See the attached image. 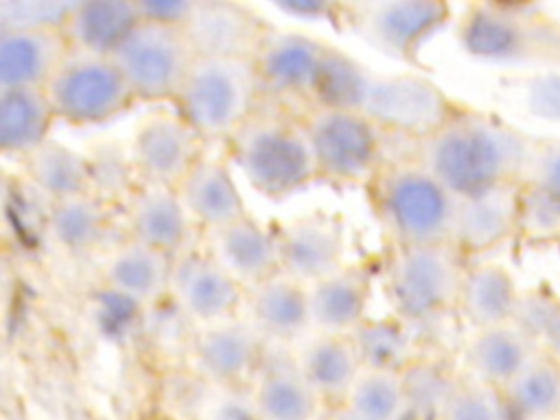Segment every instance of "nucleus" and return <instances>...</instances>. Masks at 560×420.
<instances>
[{
  "label": "nucleus",
  "mask_w": 560,
  "mask_h": 420,
  "mask_svg": "<svg viewBox=\"0 0 560 420\" xmlns=\"http://www.w3.org/2000/svg\"><path fill=\"white\" fill-rule=\"evenodd\" d=\"M534 136L499 116L457 107L435 131L413 142L411 158L457 197L521 184Z\"/></svg>",
  "instance_id": "nucleus-1"
},
{
  "label": "nucleus",
  "mask_w": 560,
  "mask_h": 420,
  "mask_svg": "<svg viewBox=\"0 0 560 420\" xmlns=\"http://www.w3.org/2000/svg\"><path fill=\"white\" fill-rule=\"evenodd\" d=\"M315 105L346 107L368 116L387 136L411 142L435 131L457 105L422 74H378L330 46Z\"/></svg>",
  "instance_id": "nucleus-2"
},
{
  "label": "nucleus",
  "mask_w": 560,
  "mask_h": 420,
  "mask_svg": "<svg viewBox=\"0 0 560 420\" xmlns=\"http://www.w3.org/2000/svg\"><path fill=\"white\" fill-rule=\"evenodd\" d=\"M370 199L394 247L451 245L457 195L418 160L385 164L370 182Z\"/></svg>",
  "instance_id": "nucleus-3"
},
{
  "label": "nucleus",
  "mask_w": 560,
  "mask_h": 420,
  "mask_svg": "<svg viewBox=\"0 0 560 420\" xmlns=\"http://www.w3.org/2000/svg\"><path fill=\"white\" fill-rule=\"evenodd\" d=\"M225 142L245 179L265 197L282 199L319 179L302 116L260 105Z\"/></svg>",
  "instance_id": "nucleus-4"
},
{
  "label": "nucleus",
  "mask_w": 560,
  "mask_h": 420,
  "mask_svg": "<svg viewBox=\"0 0 560 420\" xmlns=\"http://www.w3.org/2000/svg\"><path fill=\"white\" fill-rule=\"evenodd\" d=\"M462 48L486 61L560 66V18L532 2H475L459 20Z\"/></svg>",
  "instance_id": "nucleus-5"
},
{
  "label": "nucleus",
  "mask_w": 560,
  "mask_h": 420,
  "mask_svg": "<svg viewBox=\"0 0 560 420\" xmlns=\"http://www.w3.org/2000/svg\"><path fill=\"white\" fill-rule=\"evenodd\" d=\"M173 103L206 142L228 140L262 105L254 61L195 57Z\"/></svg>",
  "instance_id": "nucleus-6"
},
{
  "label": "nucleus",
  "mask_w": 560,
  "mask_h": 420,
  "mask_svg": "<svg viewBox=\"0 0 560 420\" xmlns=\"http://www.w3.org/2000/svg\"><path fill=\"white\" fill-rule=\"evenodd\" d=\"M466 267L453 245L394 247L383 280L392 313L418 328L457 311Z\"/></svg>",
  "instance_id": "nucleus-7"
},
{
  "label": "nucleus",
  "mask_w": 560,
  "mask_h": 420,
  "mask_svg": "<svg viewBox=\"0 0 560 420\" xmlns=\"http://www.w3.org/2000/svg\"><path fill=\"white\" fill-rule=\"evenodd\" d=\"M319 179L335 184L372 182L383 164V129L346 107L311 105L302 114Z\"/></svg>",
  "instance_id": "nucleus-8"
},
{
  "label": "nucleus",
  "mask_w": 560,
  "mask_h": 420,
  "mask_svg": "<svg viewBox=\"0 0 560 420\" xmlns=\"http://www.w3.org/2000/svg\"><path fill=\"white\" fill-rule=\"evenodd\" d=\"M55 118L68 125H101L131 107L133 92L112 57L70 50L44 88Z\"/></svg>",
  "instance_id": "nucleus-9"
},
{
  "label": "nucleus",
  "mask_w": 560,
  "mask_h": 420,
  "mask_svg": "<svg viewBox=\"0 0 560 420\" xmlns=\"http://www.w3.org/2000/svg\"><path fill=\"white\" fill-rule=\"evenodd\" d=\"M451 18L440 0H359L341 9L348 28L374 50L416 63L418 52Z\"/></svg>",
  "instance_id": "nucleus-10"
},
{
  "label": "nucleus",
  "mask_w": 560,
  "mask_h": 420,
  "mask_svg": "<svg viewBox=\"0 0 560 420\" xmlns=\"http://www.w3.org/2000/svg\"><path fill=\"white\" fill-rule=\"evenodd\" d=\"M195 50L182 26L142 20L112 55L136 101H175Z\"/></svg>",
  "instance_id": "nucleus-11"
},
{
  "label": "nucleus",
  "mask_w": 560,
  "mask_h": 420,
  "mask_svg": "<svg viewBox=\"0 0 560 420\" xmlns=\"http://www.w3.org/2000/svg\"><path fill=\"white\" fill-rule=\"evenodd\" d=\"M330 44L298 31L271 28L252 57L262 103L315 105Z\"/></svg>",
  "instance_id": "nucleus-12"
},
{
  "label": "nucleus",
  "mask_w": 560,
  "mask_h": 420,
  "mask_svg": "<svg viewBox=\"0 0 560 420\" xmlns=\"http://www.w3.org/2000/svg\"><path fill=\"white\" fill-rule=\"evenodd\" d=\"M206 140L177 114L155 112L131 136L129 158L138 184L175 188L206 155Z\"/></svg>",
  "instance_id": "nucleus-13"
},
{
  "label": "nucleus",
  "mask_w": 560,
  "mask_h": 420,
  "mask_svg": "<svg viewBox=\"0 0 560 420\" xmlns=\"http://www.w3.org/2000/svg\"><path fill=\"white\" fill-rule=\"evenodd\" d=\"M168 298L197 328L238 315L245 287L232 278L208 249H184L173 258Z\"/></svg>",
  "instance_id": "nucleus-14"
},
{
  "label": "nucleus",
  "mask_w": 560,
  "mask_h": 420,
  "mask_svg": "<svg viewBox=\"0 0 560 420\" xmlns=\"http://www.w3.org/2000/svg\"><path fill=\"white\" fill-rule=\"evenodd\" d=\"M273 26L232 0H195L182 26L197 57L252 59Z\"/></svg>",
  "instance_id": "nucleus-15"
},
{
  "label": "nucleus",
  "mask_w": 560,
  "mask_h": 420,
  "mask_svg": "<svg viewBox=\"0 0 560 420\" xmlns=\"http://www.w3.org/2000/svg\"><path fill=\"white\" fill-rule=\"evenodd\" d=\"M276 238L280 271L302 284H311L346 265L343 223L332 214L313 212L291 219L276 230Z\"/></svg>",
  "instance_id": "nucleus-16"
},
{
  "label": "nucleus",
  "mask_w": 560,
  "mask_h": 420,
  "mask_svg": "<svg viewBox=\"0 0 560 420\" xmlns=\"http://www.w3.org/2000/svg\"><path fill=\"white\" fill-rule=\"evenodd\" d=\"M518 217L521 184L457 197L451 245L468 260L488 254L518 236Z\"/></svg>",
  "instance_id": "nucleus-17"
},
{
  "label": "nucleus",
  "mask_w": 560,
  "mask_h": 420,
  "mask_svg": "<svg viewBox=\"0 0 560 420\" xmlns=\"http://www.w3.org/2000/svg\"><path fill=\"white\" fill-rule=\"evenodd\" d=\"M269 343L243 315L199 326L192 339V361L212 381L234 383L258 372Z\"/></svg>",
  "instance_id": "nucleus-18"
},
{
  "label": "nucleus",
  "mask_w": 560,
  "mask_h": 420,
  "mask_svg": "<svg viewBox=\"0 0 560 420\" xmlns=\"http://www.w3.org/2000/svg\"><path fill=\"white\" fill-rule=\"evenodd\" d=\"M125 238L155 247L168 256L188 249L192 221L175 188L138 184L122 203Z\"/></svg>",
  "instance_id": "nucleus-19"
},
{
  "label": "nucleus",
  "mask_w": 560,
  "mask_h": 420,
  "mask_svg": "<svg viewBox=\"0 0 560 420\" xmlns=\"http://www.w3.org/2000/svg\"><path fill=\"white\" fill-rule=\"evenodd\" d=\"M241 313L256 326L269 346L293 348L311 332L306 284L282 271L245 289Z\"/></svg>",
  "instance_id": "nucleus-20"
},
{
  "label": "nucleus",
  "mask_w": 560,
  "mask_h": 420,
  "mask_svg": "<svg viewBox=\"0 0 560 420\" xmlns=\"http://www.w3.org/2000/svg\"><path fill=\"white\" fill-rule=\"evenodd\" d=\"M206 249L245 289L280 271L276 230L265 228L252 214L208 232Z\"/></svg>",
  "instance_id": "nucleus-21"
},
{
  "label": "nucleus",
  "mask_w": 560,
  "mask_h": 420,
  "mask_svg": "<svg viewBox=\"0 0 560 420\" xmlns=\"http://www.w3.org/2000/svg\"><path fill=\"white\" fill-rule=\"evenodd\" d=\"M370 295L372 278L363 265H341L306 284L311 330L350 335L368 319Z\"/></svg>",
  "instance_id": "nucleus-22"
},
{
  "label": "nucleus",
  "mask_w": 560,
  "mask_h": 420,
  "mask_svg": "<svg viewBox=\"0 0 560 420\" xmlns=\"http://www.w3.org/2000/svg\"><path fill=\"white\" fill-rule=\"evenodd\" d=\"M538 352L540 343L510 319L472 330L464 343V365L472 381L503 389Z\"/></svg>",
  "instance_id": "nucleus-23"
},
{
  "label": "nucleus",
  "mask_w": 560,
  "mask_h": 420,
  "mask_svg": "<svg viewBox=\"0 0 560 420\" xmlns=\"http://www.w3.org/2000/svg\"><path fill=\"white\" fill-rule=\"evenodd\" d=\"M171 271L173 256L122 236L109 249L101 280L114 295L147 306L168 298Z\"/></svg>",
  "instance_id": "nucleus-24"
},
{
  "label": "nucleus",
  "mask_w": 560,
  "mask_h": 420,
  "mask_svg": "<svg viewBox=\"0 0 560 420\" xmlns=\"http://www.w3.org/2000/svg\"><path fill=\"white\" fill-rule=\"evenodd\" d=\"M68 52L61 28L0 31V88H46Z\"/></svg>",
  "instance_id": "nucleus-25"
},
{
  "label": "nucleus",
  "mask_w": 560,
  "mask_h": 420,
  "mask_svg": "<svg viewBox=\"0 0 560 420\" xmlns=\"http://www.w3.org/2000/svg\"><path fill=\"white\" fill-rule=\"evenodd\" d=\"M175 190L192 225H199L206 232L249 214L228 164L217 158L203 155Z\"/></svg>",
  "instance_id": "nucleus-26"
},
{
  "label": "nucleus",
  "mask_w": 560,
  "mask_h": 420,
  "mask_svg": "<svg viewBox=\"0 0 560 420\" xmlns=\"http://www.w3.org/2000/svg\"><path fill=\"white\" fill-rule=\"evenodd\" d=\"M256 374V402L265 420L311 418L317 394L302 374L293 348L269 346Z\"/></svg>",
  "instance_id": "nucleus-27"
},
{
  "label": "nucleus",
  "mask_w": 560,
  "mask_h": 420,
  "mask_svg": "<svg viewBox=\"0 0 560 420\" xmlns=\"http://www.w3.org/2000/svg\"><path fill=\"white\" fill-rule=\"evenodd\" d=\"M140 22L138 0H77L61 31L70 50L112 57Z\"/></svg>",
  "instance_id": "nucleus-28"
},
{
  "label": "nucleus",
  "mask_w": 560,
  "mask_h": 420,
  "mask_svg": "<svg viewBox=\"0 0 560 420\" xmlns=\"http://www.w3.org/2000/svg\"><path fill=\"white\" fill-rule=\"evenodd\" d=\"M46 230L52 243L70 256L101 249L114 230L112 203L96 192H81L48 203Z\"/></svg>",
  "instance_id": "nucleus-29"
},
{
  "label": "nucleus",
  "mask_w": 560,
  "mask_h": 420,
  "mask_svg": "<svg viewBox=\"0 0 560 420\" xmlns=\"http://www.w3.org/2000/svg\"><path fill=\"white\" fill-rule=\"evenodd\" d=\"M521 291L514 276L497 262H468L457 313L470 330L505 324L514 317Z\"/></svg>",
  "instance_id": "nucleus-30"
},
{
  "label": "nucleus",
  "mask_w": 560,
  "mask_h": 420,
  "mask_svg": "<svg viewBox=\"0 0 560 420\" xmlns=\"http://www.w3.org/2000/svg\"><path fill=\"white\" fill-rule=\"evenodd\" d=\"M293 354L317 396L348 394L363 370L350 335L311 330L293 346Z\"/></svg>",
  "instance_id": "nucleus-31"
},
{
  "label": "nucleus",
  "mask_w": 560,
  "mask_h": 420,
  "mask_svg": "<svg viewBox=\"0 0 560 420\" xmlns=\"http://www.w3.org/2000/svg\"><path fill=\"white\" fill-rule=\"evenodd\" d=\"M44 88H0V149L24 158L48 140L55 122Z\"/></svg>",
  "instance_id": "nucleus-32"
},
{
  "label": "nucleus",
  "mask_w": 560,
  "mask_h": 420,
  "mask_svg": "<svg viewBox=\"0 0 560 420\" xmlns=\"http://www.w3.org/2000/svg\"><path fill=\"white\" fill-rule=\"evenodd\" d=\"M24 175L48 203L92 190L88 155L59 140H46L22 158Z\"/></svg>",
  "instance_id": "nucleus-33"
},
{
  "label": "nucleus",
  "mask_w": 560,
  "mask_h": 420,
  "mask_svg": "<svg viewBox=\"0 0 560 420\" xmlns=\"http://www.w3.org/2000/svg\"><path fill=\"white\" fill-rule=\"evenodd\" d=\"M501 396L516 420H560V363L538 352L501 389Z\"/></svg>",
  "instance_id": "nucleus-34"
},
{
  "label": "nucleus",
  "mask_w": 560,
  "mask_h": 420,
  "mask_svg": "<svg viewBox=\"0 0 560 420\" xmlns=\"http://www.w3.org/2000/svg\"><path fill=\"white\" fill-rule=\"evenodd\" d=\"M363 368L405 372L413 363V326L396 315L365 319L350 332Z\"/></svg>",
  "instance_id": "nucleus-35"
},
{
  "label": "nucleus",
  "mask_w": 560,
  "mask_h": 420,
  "mask_svg": "<svg viewBox=\"0 0 560 420\" xmlns=\"http://www.w3.org/2000/svg\"><path fill=\"white\" fill-rule=\"evenodd\" d=\"M348 420H400L409 405L402 372L363 368L348 394Z\"/></svg>",
  "instance_id": "nucleus-36"
},
{
  "label": "nucleus",
  "mask_w": 560,
  "mask_h": 420,
  "mask_svg": "<svg viewBox=\"0 0 560 420\" xmlns=\"http://www.w3.org/2000/svg\"><path fill=\"white\" fill-rule=\"evenodd\" d=\"M438 411L440 420H508L501 389L472 378L455 383Z\"/></svg>",
  "instance_id": "nucleus-37"
},
{
  "label": "nucleus",
  "mask_w": 560,
  "mask_h": 420,
  "mask_svg": "<svg viewBox=\"0 0 560 420\" xmlns=\"http://www.w3.org/2000/svg\"><path fill=\"white\" fill-rule=\"evenodd\" d=\"M527 243H560V199L521 186L518 236Z\"/></svg>",
  "instance_id": "nucleus-38"
},
{
  "label": "nucleus",
  "mask_w": 560,
  "mask_h": 420,
  "mask_svg": "<svg viewBox=\"0 0 560 420\" xmlns=\"http://www.w3.org/2000/svg\"><path fill=\"white\" fill-rule=\"evenodd\" d=\"M77 0H0V31L61 28Z\"/></svg>",
  "instance_id": "nucleus-39"
},
{
  "label": "nucleus",
  "mask_w": 560,
  "mask_h": 420,
  "mask_svg": "<svg viewBox=\"0 0 560 420\" xmlns=\"http://www.w3.org/2000/svg\"><path fill=\"white\" fill-rule=\"evenodd\" d=\"M521 186L560 199V138H534Z\"/></svg>",
  "instance_id": "nucleus-40"
},
{
  "label": "nucleus",
  "mask_w": 560,
  "mask_h": 420,
  "mask_svg": "<svg viewBox=\"0 0 560 420\" xmlns=\"http://www.w3.org/2000/svg\"><path fill=\"white\" fill-rule=\"evenodd\" d=\"M560 311V300L547 291H527L521 293L512 322L525 328L538 343L551 319Z\"/></svg>",
  "instance_id": "nucleus-41"
},
{
  "label": "nucleus",
  "mask_w": 560,
  "mask_h": 420,
  "mask_svg": "<svg viewBox=\"0 0 560 420\" xmlns=\"http://www.w3.org/2000/svg\"><path fill=\"white\" fill-rule=\"evenodd\" d=\"M195 0H138L140 18L149 22L184 26Z\"/></svg>",
  "instance_id": "nucleus-42"
},
{
  "label": "nucleus",
  "mask_w": 560,
  "mask_h": 420,
  "mask_svg": "<svg viewBox=\"0 0 560 420\" xmlns=\"http://www.w3.org/2000/svg\"><path fill=\"white\" fill-rule=\"evenodd\" d=\"M273 7L291 18L300 20H341L343 4L324 0H280Z\"/></svg>",
  "instance_id": "nucleus-43"
},
{
  "label": "nucleus",
  "mask_w": 560,
  "mask_h": 420,
  "mask_svg": "<svg viewBox=\"0 0 560 420\" xmlns=\"http://www.w3.org/2000/svg\"><path fill=\"white\" fill-rule=\"evenodd\" d=\"M540 348L542 352H547L551 359H556L560 363V311L558 315L551 319V324L547 326V330L540 337Z\"/></svg>",
  "instance_id": "nucleus-44"
}]
</instances>
